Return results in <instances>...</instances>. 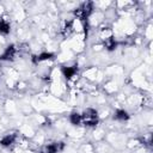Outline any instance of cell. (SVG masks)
I'll return each mask as SVG.
<instances>
[{
	"mask_svg": "<svg viewBox=\"0 0 153 153\" xmlns=\"http://www.w3.org/2000/svg\"><path fill=\"white\" fill-rule=\"evenodd\" d=\"M81 116V126L86 127H93L98 123V114L93 109H86L84 112L80 114Z\"/></svg>",
	"mask_w": 153,
	"mask_h": 153,
	"instance_id": "6da1fadb",
	"label": "cell"
},
{
	"mask_svg": "<svg viewBox=\"0 0 153 153\" xmlns=\"http://www.w3.org/2000/svg\"><path fill=\"white\" fill-rule=\"evenodd\" d=\"M62 74L67 80H73L74 76H76V67H63L62 68Z\"/></svg>",
	"mask_w": 153,
	"mask_h": 153,
	"instance_id": "7a4b0ae2",
	"label": "cell"
},
{
	"mask_svg": "<svg viewBox=\"0 0 153 153\" xmlns=\"http://www.w3.org/2000/svg\"><path fill=\"white\" fill-rule=\"evenodd\" d=\"M14 140H16V136H14L13 134H7V135H5V136L0 140V143H1L2 146H10V145H12V143L14 142Z\"/></svg>",
	"mask_w": 153,
	"mask_h": 153,
	"instance_id": "3957f363",
	"label": "cell"
},
{
	"mask_svg": "<svg viewBox=\"0 0 153 153\" xmlns=\"http://www.w3.org/2000/svg\"><path fill=\"white\" fill-rule=\"evenodd\" d=\"M10 32V24L5 20H0V36L7 35Z\"/></svg>",
	"mask_w": 153,
	"mask_h": 153,
	"instance_id": "277c9868",
	"label": "cell"
},
{
	"mask_svg": "<svg viewBox=\"0 0 153 153\" xmlns=\"http://www.w3.org/2000/svg\"><path fill=\"white\" fill-rule=\"evenodd\" d=\"M115 118L120 120V121H126V120L129 118V115L126 110H117L116 114H115Z\"/></svg>",
	"mask_w": 153,
	"mask_h": 153,
	"instance_id": "5b68a950",
	"label": "cell"
}]
</instances>
